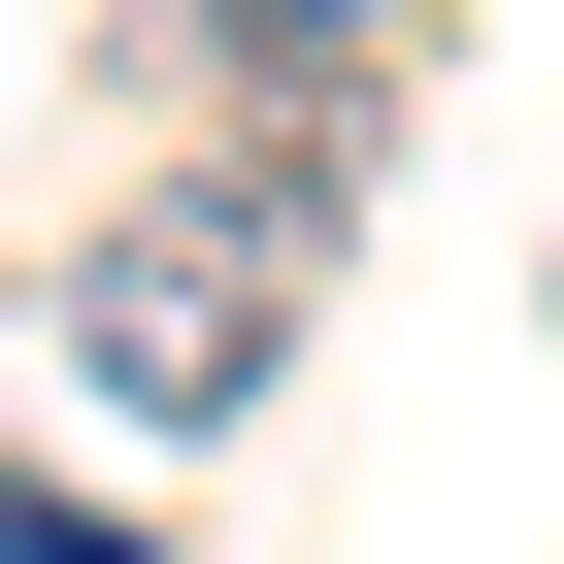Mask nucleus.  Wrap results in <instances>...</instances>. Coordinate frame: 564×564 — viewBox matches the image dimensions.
Returning a JSON list of instances; mask_svg holds the SVG:
<instances>
[{
  "label": "nucleus",
  "mask_w": 564,
  "mask_h": 564,
  "mask_svg": "<svg viewBox=\"0 0 564 564\" xmlns=\"http://www.w3.org/2000/svg\"><path fill=\"white\" fill-rule=\"evenodd\" d=\"M67 366L166 399V432H232L265 366H300V232H265V199H133V232L67 265Z\"/></svg>",
  "instance_id": "nucleus-1"
},
{
  "label": "nucleus",
  "mask_w": 564,
  "mask_h": 564,
  "mask_svg": "<svg viewBox=\"0 0 564 564\" xmlns=\"http://www.w3.org/2000/svg\"><path fill=\"white\" fill-rule=\"evenodd\" d=\"M166 34H232V67H300V100H333V67L399 34V0H166Z\"/></svg>",
  "instance_id": "nucleus-2"
},
{
  "label": "nucleus",
  "mask_w": 564,
  "mask_h": 564,
  "mask_svg": "<svg viewBox=\"0 0 564 564\" xmlns=\"http://www.w3.org/2000/svg\"><path fill=\"white\" fill-rule=\"evenodd\" d=\"M0 564H133V531H100V498H0Z\"/></svg>",
  "instance_id": "nucleus-3"
}]
</instances>
